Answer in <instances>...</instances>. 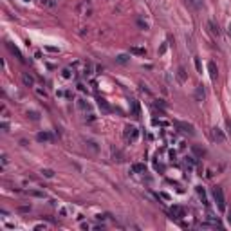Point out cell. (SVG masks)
<instances>
[{
  "label": "cell",
  "mask_w": 231,
  "mask_h": 231,
  "mask_svg": "<svg viewBox=\"0 0 231 231\" xmlns=\"http://www.w3.org/2000/svg\"><path fill=\"white\" fill-rule=\"evenodd\" d=\"M27 117H29L31 121H40V114L36 110H29V112H27Z\"/></svg>",
  "instance_id": "21"
},
{
  "label": "cell",
  "mask_w": 231,
  "mask_h": 231,
  "mask_svg": "<svg viewBox=\"0 0 231 231\" xmlns=\"http://www.w3.org/2000/svg\"><path fill=\"white\" fill-rule=\"evenodd\" d=\"M78 107H79V110H83V112H87L90 107H89V103L85 101V99H78Z\"/></svg>",
  "instance_id": "20"
},
{
  "label": "cell",
  "mask_w": 231,
  "mask_h": 231,
  "mask_svg": "<svg viewBox=\"0 0 231 231\" xmlns=\"http://www.w3.org/2000/svg\"><path fill=\"white\" fill-rule=\"evenodd\" d=\"M45 49H47V51H51V53H58L56 47H45Z\"/></svg>",
  "instance_id": "34"
},
{
  "label": "cell",
  "mask_w": 231,
  "mask_h": 231,
  "mask_svg": "<svg viewBox=\"0 0 231 231\" xmlns=\"http://www.w3.org/2000/svg\"><path fill=\"white\" fill-rule=\"evenodd\" d=\"M2 164H4V166L7 164V155H2Z\"/></svg>",
  "instance_id": "33"
},
{
  "label": "cell",
  "mask_w": 231,
  "mask_h": 231,
  "mask_svg": "<svg viewBox=\"0 0 231 231\" xmlns=\"http://www.w3.org/2000/svg\"><path fill=\"white\" fill-rule=\"evenodd\" d=\"M2 130H4V132H9V127H7V123H2Z\"/></svg>",
  "instance_id": "32"
},
{
  "label": "cell",
  "mask_w": 231,
  "mask_h": 231,
  "mask_svg": "<svg viewBox=\"0 0 231 231\" xmlns=\"http://www.w3.org/2000/svg\"><path fill=\"white\" fill-rule=\"evenodd\" d=\"M130 53L132 54H139V56H145L146 54V49H143V47H130Z\"/></svg>",
  "instance_id": "18"
},
{
  "label": "cell",
  "mask_w": 231,
  "mask_h": 231,
  "mask_svg": "<svg viewBox=\"0 0 231 231\" xmlns=\"http://www.w3.org/2000/svg\"><path fill=\"white\" fill-rule=\"evenodd\" d=\"M177 79H179L181 83L186 81V71H184V67H179V69H177Z\"/></svg>",
  "instance_id": "14"
},
{
  "label": "cell",
  "mask_w": 231,
  "mask_h": 231,
  "mask_svg": "<svg viewBox=\"0 0 231 231\" xmlns=\"http://www.w3.org/2000/svg\"><path fill=\"white\" fill-rule=\"evenodd\" d=\"M193 97H195L197 101H204V99H206V90H204V87H202V85H197V87H195Z\"/></svg>",
  "instance_id": "6"
},
{
  "label": "cell",
  "mask_w": 231,
  "mask_h": 231,
  "mask_svg": "<svg viewBox=\"0 0 231 231\" xmlns=\"http://www.w3.org/2000/svg\"><path fill=\"white\" fill-rule=\"evenodd\" d=\"M186 4L192 7L193 11H199V9H202V6H204L202 0H186Z\"/></svg>",
  "instance_id": "10"
},
{
  "label": "cell",
  "mask_w": 231,
  "mask_h": 231,
  "mask_svg": "<svg viewBox=\"0 0 231 231\" xmlns=\"http://www.w3.org/2000/svg\"><path fill=\"white\" fill-rule=\"evenodd\" d=\"M123 157H125V155L121 154L119 150H114V161H117V163H123V161H125Z\"/></svg>",
  "instance_id": "24"
},
{
  "label": "cell",
  "mask_w": 231,
  "mask_h": 231,
  "mask_svg": "<svg viewBox=\"0 0 231 231\" xmlns=\"http://www.w3.org/2000/svg\"><path fill=\"white\" fill-rule=\"evenodd\" d=\"M18 211H22V213L31 211V206H20V208H18Z\"/></svg>",
  "instance_id": "31"
},
{
  "label": "cell",
  "mask_w": 231,
  "mask_h": 231,
  "mask_svg": "<svg viewBox=\"0 0 231 231\" xmlns=\"http://www.w3.org/2000/svg\"><path fill=\"white\" fill-rule=\"evenodd\" d=\"M208 27H210V31H211L215 36H218V35H220V31H218V25H217L213 20H210V22H208Z\"/></svg>",
  "instance_id": "16"
},
{
  "label": "cell",
  "mask_w": 231,
  "mask_h": 231,
  "mask_svg": "<svg viewBox=\"0 0 231 231\" xmlns=\"http://www.w3.org/2000/svg\"><path fill=\"white\" fill-rule=\"evenodd\" d=\"M181 132H184V134H188V135H193L195 134V130H193V125H190V123H184V121H175L173 123Z\"/></svg>",
  "instance_id": "3"
},
{
  "label": "cell",
  "mask_w": 231,
  "mask_h": 231,
  "mask_svg": "<svg viewBox=\"0 0 231 231\" xmlns=\"http://www.w3.org/2000/svg\"><path fill=\"white\" fill-rule=\"evenodd\" d=\"M192 152L197 155V157H202V155L206 154V150H204V148H200V146H197V145H193V146H192Z\"/></svg>",
  "instance_id": "17"
},
{
  "label": "cell",
  "mask_w": 231,
  "mask_h": 231,
  "mask_svg": "<svg viewBox=\"0 0 231 231\" xmlns=\"http://www.w3.org/2000/svg\"><path fill=\"white\" fill-rule=\"evenodd\" d=\"M211 135H213V139H215L217 143H226V135H224V132H222L218 127H215L211 130Z\"/></svg>",
  "instance_id": "4"
},
{
  "label": "cell",
  "mask_w": 231,
  "mask_h": 231,
  "mask_svg": "<svg viewBox=\"0 0 231 231\" xmlns=\"http://www.w3.org/2000/svg\"><path fill=\"white\" fill-rule=\"evenodd\" d=\"M228 220H229V222H231V213H229V217H228Z\"/></svg>",
  "instance_id": "37"
},
{
  "label": "cell",
  "mask_w": 231,
  "mask_h": 231,
  "mask_svg": "<svg viewBox=\"0 0 231 231\" xmlns=\"http://www.w3.org/2000/svg\"><path fill=\"white\" fill-rule=\"evenodd\" d=\"M228 33H229V35H231V22H229V29H228Z\"/></svg>",
  "instance_id": "36"
},
{
  "label": "cell",
  "mask_w": 231,
  "mask_h": 231,
  "mask_svg": "<svg viewBox=\"0 0 231 231\" xmlns=\"http://www.w3.org/2000/svg\"><path fill=\"white\" fill-rule=\"evenodd\" d=\"M211 193H213V199H215L217 206H218V210H220V211H226V197H224L222 188H220V186H215L211 190Z\"/></svg>",
  "instance_id": "1"
},
{
  "label": "cell",
  "mask_w": 231,
  "mask_h": 231,
  "mask_svg": "<svg viewBox=\"0 0 231 231\" xmlns=\"http://www.w3.org/2000/svg\"><path fill=\"white\" fill-rule=\"evenodd\" d=\"M132 172L134 173H145V164L143 163H135L132 166Z\"/></svg>",
  "instance_id": "19"
},
{
  "label": "cell",
  "mask_w": 231,
  "mask_h": 231,
  "mask_svg": "<svg viewBox=\"0 0 231 231\" xmlns=\"http://www.w3.org/2000/svg\"><path fill=\"white\" fill-rule=\"evenodd\" d=\"M97 105H99V108H103L105 112H110V105L107 103V99H103V97H97Z\"/></svg>",
  "instance_id": "12"
},
{
  "label": "cell",
  "mask_w": 231,
  "mask_h": 231,
  "mask_svg": "<svg viewBox=\"0 0 231 231\" xmlns=\"http://www.w3.org/2000/svg\"><path fill=\"white\" fill-rule=\"evenodd\" d=\"M22 81H24V85L25 87H35V78L31 76V74H22Z\"/></svg>",
  "instance_id": "11"
},
{
  "label": "cell",
  "mask_w": 231,
  "mask_h": 231,
  "mask_svg": "<svg viewBox=\"0 0 231 231\" xmlns=\"http://www.w3.org/2000/svg\"><path fill=\"white\" fill-rule=\"evenodd\" d=\"M85 143L89 145V148H90V150H94V152H97V145H96V141H92V139H87Z\"/></svg>",
  "instance_id": "27"
},
{
  "label": "cell",
  "mask_w": 231,
  "mask_h": 231,
  "mask_svg": "<svg viewBox=\"0 0 231 231\" xmlns=\"http://www.w3.org/2000/svg\"><path fill=\"white\" fill-rule=\"evenodd\" d=\"M42 175H43V177H47V179H53V177H54V172H53V170H49V168H43V170H42Z\"/></svg>",
  "instance_id": "23"
},
{
  "label": "cell",
  "mask_w": 231,
  "mask_h": 231,
  "mask_svg": "<svg viewBox=\"0 0 231 231\" xmlns=\"http://www.w3.org/2000/svg\"><path fill=\"white\" fill-rule=\"evenodd\" d=\"M35 90H36V94L40 97H47V92H45V89H40V87H35Z\"/></svg>",
  "instance_id": "28"
},
{
  "label": "cell",
  "mask_w": 231,
  "mask_h": 231,
  "mask_svg": "<svg viewBox=\"0 0 231 231\" xmlns=\"http://www.w3.org/2000/svg\"><path fill=\"white\" fill-rule=\"evenodd\" d=\"M6 45H7V49H9V51H11V53H13L15 56L18 58V61H22V63L25 61V60H24V56H22V53L18 51V47H16V45H13V43H9V42H7Z\"/></svg>",
  "instance_id": "8"
},
{
  "label": "cell",
  "mask_w": 231,
  "mask_h": 231,
  "mask_svg": "<svg viewBox=\"0 0 231 231\" xmlns=\"http://www.w3.org/2000/svg\"><path fill=\"white\" fill-rule=\"evenodd\" d=\"M170 215H172V218H182V217H184V210H182L181 206H172Z\"/></svg>",
  "instance_id": "7"
},
{
  "label": "cell",
  "mask_w": 231,
  "mask_h": 231,
  "mask_svg": "<svg viewBox=\"0 0 231 231\" xmlns=\"http://www.w3.org/2000/svg\"><path fill=\"white\" fill-rule=\"evenodd\" d=\"M24 2H29V0H24Z\"/></svg>",
  "instance_id": "38"
},
{
  "label": "cell",
  "mask_w": 231,
  "mask_h": 231,
  "mask_svg": "<svg viewBox=\"0 0 231 231\" xmlns=\"http://www.w3.org/2000/svg\"><path fill=\"white\" fill-rule=\"evenodd\" d=\"M36 141H40V143H51V141H54V135L51 132H40V134H36Z\"/></svg>",
  "instance_id": "5"
},
{
  "label": "cell",
  "mask_w": 231,
  "mask_h": 231,
  "mask_svg": "<svg viewBox=\"0 0 231 231\" xmlns=\"http://www.w3.org/2000/svg\"><path fill=\"white\" fill-rule=\"evenodd\" d=\"M195 69H197L199 72H202V63H200V60H199V58H195Z\"/></svg>",
  "instance_id": "29"
},
{
  "label": "cell",
  "mask_w": 231,
  "mask_h": 231,
  "mask_svg": "<svg viewBox=\"0 0 231 231\" xmlns=\"http://www.w3.org/2000/svg\"><path fill=\"white\" fill-rule=\"evenodd\" d=\"M130 107H132V112H134V116L137 117V116H139V105H137V101H135V99H132V101H130Z\"/></svg>",
  "instance_id": "22"
},
{
  "label": "cell",
  "mask_w": 231,
  "mask_h": 231,
  "mask_svg": "<svg viewBox=\"0 0 231 231\" xmlns=\"http://www.w3.org/2000/svg\"><path fill=\"white\" fill-rule=\"evenodd\" d=\"M137 25H139V27H141V29H148V24H146V22H145V20H137Z\"/></svg>",
  "instance_id": "30"
},
{
  "label": "cell",
  "mask_w": 231,
  "mask_h": 231,
  "mask_svg": "<svg viewBox=\"0 0 231 231\" xmlns=\"http://www.w3.org/2000/svg\"><path fill=\"white\" fill-rule=\"evenodd\" d=\"M128 60H130V58H128V54H119V56L116 58V61H117V63H127Z\"/></svg>",
  "instance_id": "25"
},
{
  "label": "cell",
  "mask_w": 231,
  "mask_h": 231,
  "mask_svg": "<svg viewBox=\"0 0 231 231\" xmlns=\"http://www.w3.org/2000/svg\"><path fill=\"white\" fill-rule=\"evenodd\" d=\"M27 195L29 197H36V199H45V193L43 192H38V190H27Z\"/></svg>",
  "instance_id": "13"
},
{
  "label": "cell",
  "mask_w": 231,
  "mask_h": 231,
  "mask_svg": "<svg viewBox=\"0 0 231 231\" xmlns=\"http://www.w3.org/2000/svg\"><path fill=\"white\" fill-rule=\"evenodd\" d=\"M78 89H79V90H81V92H85V90H87V89H85V85H81V83H79V85H78Z\"/></svg>",
  "instance_id": "35"
},
{
  "label": "cell",
  "mask_w": 231,
  "mask_h": 231,
  "mask_svg": "<svg viewBox=\"0 0 231 231\" xmlns=\"http://www.w3.org/2000/svg\"><path fill=\"white\" fill-rule=\"evenodd\" d=\"M208 71H210V76H211V79L215 81V79L218 78V69H217L215 61H208Z\"/></svg>",
  "instance_id": "9"
},
{
  "label": "cell",
  "mask_w": 231,
  "mask_h": 231,
  "mask_svg": "<svg viewBox=\"0 0 231 231\" xmlns=\"http://www.w3.org/2000/svg\"><path fill=\"white\" fill-rule=\"evenodd\" d=\"M197 193H199V197L202 199V202H204V204L208 206L210 202H208V197H206V192H204V188H202V186H197Z\"/></svg>",
  "instance_id": "15"
},
{
  "label": "cell",
  "mask_w": 231,
  "mask_h": 231,
  "mask_svg": "<svg viewBox=\"0 0 231 231\" xmlns=\"http://www.w3.org/2000/svg\"><path fill=\"white\" fill-rule=\"evenodd\" d=\"M123 135H125V139L128 143H134V141H137V137H139V130H137V127H134V125H127Z\"/></svg>",
  "instance_id": "2"
},
{
  "label": "cell",
  "mask_w": 231,
  "mask_h": 231,
  "mask_svg": "<svg viewBox=\"0 0 231 231\" xmlns=\"http://www.w3.org/2000/svg\"><path fill=\"white\" fill-rule=\"evenodd\" d=\"M61 78H63V79H71V78H72L71 69H63V71H61Z\"/></svg>",
  "instance_id": "26"
}]
</instances>
